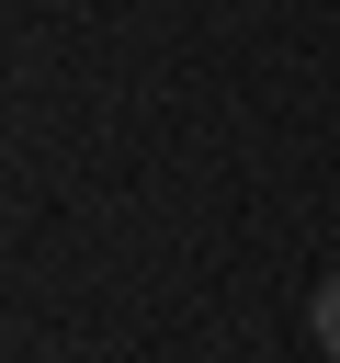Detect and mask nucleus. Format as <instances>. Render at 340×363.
<instances>
[{
  "label": "nucleus",
  "instance_id": "obj_1",
  "mask_svg": "<svg viewBox=\"0 0 340 363\" xmlns=\"http://www.w3.org/2000/svg\"><path fill=\"white\" fill-rule=\"evenodd\" d=\"M306 329H317V352H329V363H340V272H329V284H317V295H306Z\"/></svg>",
  "mask_w": 340,
  "mask_h": 363
}]
</instances>
